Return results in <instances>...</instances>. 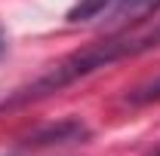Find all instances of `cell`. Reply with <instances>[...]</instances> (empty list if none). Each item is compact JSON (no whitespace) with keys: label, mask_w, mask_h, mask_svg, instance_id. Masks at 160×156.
Masks as SVG:
<instances>
[{"label":"cell","mask_w":160,"mask_h":156,"mask_svg":"<svg viewBox=\"0 0 160 156\" xmlns=\"http://www.w3.org/2000/svg\"><path fill=\"white\" fill-rule=\"evenodd\" d=\"M126 101H129V104H151V101H160V77L148 80L139 89H132V92L126 95Z\"/></svg>","instance_id":"cell-2"},{"label":"cell","mask_w":160,"mask_h":156,"mask_svg":"<svg viewBox=\"0 0 160 156\" xmlns=\"http://www.w3.org/2000/svg\"><path fill=\"white\" fill-rule=\"evenodd\" d=\"M160 0H77V6L68 12L71 21H92L99 16H111L120 21H139L154 12Z\"/></svg>","instance_id":"cell-1"}]
</instances>
